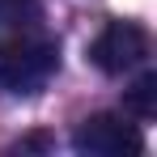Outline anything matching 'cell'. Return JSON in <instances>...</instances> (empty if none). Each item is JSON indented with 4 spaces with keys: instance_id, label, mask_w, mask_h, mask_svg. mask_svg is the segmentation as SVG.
Returning <instances> with one entry per match:
<instances>
[{
    "instance_id": "4",
    "label": "cell",
    "mask_w": 157,
    "mask_h": 157,
    "mask_svg": "<svg viewBox=\"0 0 157 157\" xmlns=\"http://www.w3.org/2000/svg\"><path fill=\"white\" fill-rule=\"evenodd\" d=\"M123 106H128L136 119H153L157 115V72H144V77L123 94Z\"/></svg>"
},
{
    "instance_id": "2",
    "label": "cell",
    "mask_w": 157,
    "mask_h": 157,
    "mask_svg": "<svg viewBox=\"0 0 157 157\" xmlns=\"http://www.w3.org/2000/svg\"><path fill=\"white\" fill-rule=\"evenodd\" d=\"M72 149L81 157H132L144 149V136L136 123H128L123 115H110V110H98V115H85L72 132Z\"/></svg>"
},
{
    "instance_id": "3",
    "label": "cell",
    "mask_w": 157,
    "mask_h": 157,
    "mask_svg": "<svg viewBox=\"0 0 157 157\" xmlns=\"http://www.w3.org/2000/svg\"><path fill=\"white\" fill-rule=\"evenodd\" d=\"M149 55V34L136 21H106L102 34L89 43V59L94 68H102L106 77H123Z\"/></svg>"
},
{
    "instance_id": "1",
    "label": "cell",
    "mask_w": 157,
    "mask_h": 157,
    "mask_svg": "<svg viewBox=\"0 0 157 157\" xmlns=\"http://www.w3.org/2000/svg\"><path fill=\"white\" fill-rule=\"evenodd\" d=\"M59 68V47L51 38L13 34L0 38V89L4 94H38Z\"/></svg>"
},
{
    "instance_id": "5",
    "label": "cell",
    "mask_w": 157,
    "mask_h": 157,
    "mask_svg": "<svg viewBox=\"0 0 157 157\" xmlns=\"http://www.w3.org/2000/svg\"><path fill=\"white\" fill-rule=\"evenodd\" d=\"M38 21V0H0V26H30Z\"/></svg>"
}]
</instances>
